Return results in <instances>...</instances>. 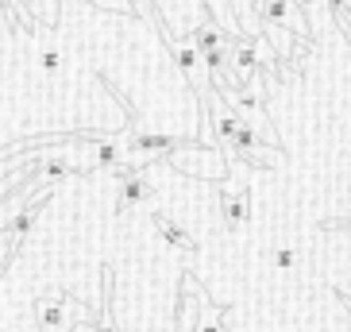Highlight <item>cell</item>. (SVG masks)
<instances>
[{"instance_id": "obj_6", "label": "cell", "mask_w": 351, "mask_h": 332, "mask_svg": "<svg viewBox=\"0 0 351 332\" xmlns=\"http://www.w3.org/2000/svg\"><path fill=\"white\" fill-rule=\"evenodd\" d=\"M155 228L162 232L166 239H170V244H174V248H182V251H197V244H193V236H186V232L178 228L174 220H166L162 213H155Z\"/></svg>"}, {"instance_id": "obj_1", "label": "cell", "mask_w": 351, "mask_h": 332, "mask_svg": "<svg viewBox=\"0 0 351 332\" xmlns=\"http://www.w3.org/2000/svg\"><path fill=\"white\" fill-rule=\"evenodd\" d=\"M170 163L197 178H224V158H220L217 147H178Z\"/></svg>"}, {"instance_id": "obj_5", "label": "cell", "mask_w": 351, "mask_h": 332, "mask_svg": "<svg viewBox=\"0 0 351 332\" xmlns=\"http://www.w3.org/2000/svg\"><path fill=\"white\" fill-rule=\"evenodd\" d=\"M151 198V182H147L143 174H128L124 182H120V213L132 205H139V201Z\"/></svg>"}, {"instance_id": "obj_4", "label": "cell", "mask_w": 351, "mask_h": 332, "mask_svg": "<svg viewBox=\"0 0 351 332\" xmlns=\"http://www.w3.org/2000/svg\"><path fill=\"white\" fill-rule=\"evenodd\" d=\"M66 305H70V301H43L39 305V329L43 332H70L73 329V321L70 317H66Z\"/></svg>"}, {"instance_id": "obj_3", "label": "cell", "mask_w": 351, "mask_h": 332, "mask_svg": "<svg viewBox=\"0 0 351 332\" xmlns=\"http://www.w3.org/2000/svg\"><path fill=\"white\" fill-rule=\"evenodd\" d=\"M220 213H224V224H228V228L247 224V220H251V193H247V189H239L236 198L220 193Z\"/></svg>"}, {"instance_id": "obj_7", "label": "cell", "mask_w": 351, "mask_h": 332, "mask_svg": "<svg viewBox=\"0 0 351 332\" xmlns=\"http://www.w3.org/2000/svg\"><path fill=\"white\" fill-rule=\"evenodd\" d=\"M35 217H39V205H27V209H23V213H20V217L12 220L8 236H12V239H20L23 232H27V228H32V224H35Z\"/></svg>"}, {"instance_id": "obj_2", "label": "cell", "mask_w": 351, "mask_h": 332, "mask_svg": "<svg viewBox=\"0 0 351 332\" xmlns=\"http://www.w3.org/2000/svg\"><path fill=\"white\" fill-rule=\"evenodd\" d=\"M174 62L178 70L186 73L189 82L201 89V97L213 89V78H208V66H205V54L197 51V43L193 39H174Z\"/></svg>"}, {"instance_id": "obj_11", "label": "cell", "mask_w": 351, "mask_h": 332, "mask_svg": "<svg viewBox=\"0 0 351 332\" xmlns=\"http://www.w3.org/2000/svg\"><path fill=\"white\" fill-rule=\"evenodd\" d=\"M340 298H343V290H340ZM343 305H351V301H348V298H343Z\"/></svg>"}, {"instance_id": "obj_9", "label": "cell", "mask_w": 351, "mask_h": 332, "mask_svg": "<svg viewBox=\"0 0 351 332\" xmlns=\"http://www.w3.org/2000/svg\"><path fill=\"white\" fill-rule=\"evenodd\" d=\"M4 8H8L12 16H20V23H23V27H35V20L27 16V12H23V0H4Z\"/></svg>"}, {"instance_id": "obj_10", "label": "cell", "mask_w": 351, "mask_h": 332, "mask_svg": "<svg viewBox=\"0 0 351 332\" xmlns=\"http://www.w3.org/2000/svg\"><path fill=\"white\" fill-rule=\"evenodd\" d=\"M93 332H116V324H112V317H108V309H104V317L97 321V329Z\"/></svg>"}, {"instance_id": "obj_8", "label": "cell", "mask_w": 351, "mask_h": 332, "mask_svg": "<svg viewBox=\"0 0 351 332\" xmlns=\"http://www.w3.org/2000/svg\"><path fill=\"white\" fill-rule=\"evenodd\" d=\"M293 263H298V251L289 248V244H282V248L274 251V267H278L282 274H286V270H293Z\"/></svg>"}]
</instances>
